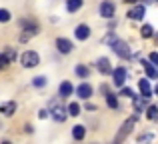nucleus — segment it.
<instances>
[{"label": "nucleus", "mask_w": 158, "mask_h": 144, "mask_svg": "<svg viewBox=\"0 0 158 144\" xmlns=\"http://www.w3.org/2000/svg\"><path fill=\"white\" fill-rule=\"evenodd\" d=\"M142 140H152V136H150V134H144V136H140V142H142Z\"/></svg>", "instance_id": "nucleus-31"}, {"label": "nucleus", "mask_w": 158, "mask_h": 144, "mask_svg": "<svg viewBox=\"0 0 158 144\" xmlns=\"http://www.w3.org/2000/svg\"><path fill=\"white\" fill-rule=\"evenodd\" d=\"M6 66H8V60H6V56H4V54H0V70H4Z\"/></svg>", "instance_id": "nucleus-28"}, {"label": "nucleus", "mask_w": 158, "mask_h": 144, "mask_svg": "<svg viewBox=\"0 0 158 144\" xmlns=\"http://www.w3.org/2000/svg\"><path fill=\"white\" fill-rule=\"evenodd\" d=\"M144 14H146V8H144V4H140V6H134L130 12H128V18H132V20H142Z\"/></svg>", "instance_id": "nucleus-6"}, {"label": "nucleus", "mask_w": 158, "mask_h": 144, "mask_svg": "<svg viewBox=\"0 0 158 144\" xmlns=\"http://www.w3.org/2000/svg\"><path fill=\"white\" fill-rule=\"evenodd\" d=\"M4 56H6L8 64L14 62V60H16V50H14V48H6V50H4Z\"/></svg>", "instance_id": "nucleus-19"}, {"label": "nucleus", "mask_w": 158, "mask_h": 144, "mask_svg": "<svg viewBox=\"0 0 158 144\" xmlns=\"http://www.w3.org/2000/svg\"><path fill=\"white\" fill-rule=\"evenodd\" d=\"M74 34H76V38H78V40H86V38L90 36V28L86 26V24H80V26H76Z\"/></svg>", "instance_id": "nucleus-9"}, {"label": "nucleus", "mask_w": 158, "mask_h": 144, "mask_svg": "<svg viewBox=\"0 0 158 144\" xmlns=\"http://www.w3.org/2000/svg\"><path fill=\"white\" fill-rule=\"evenodd\" d=\"M120 94H122V96H128V98H134V92H132L128 86H122V92Z\"/></svg>", "instance_id": "nucleus-27"}, {"label": "nucleus", "mask_w": 158, "mask_h": 144, "mask_svg": "<svg viewBox=\"0 0 158 144\" xmlns=\"http://www.w3.org/2000/svg\"><path fill=\"white\" fill-rule=\"evenodd\" d=\"M56 48H58V52H62V54H68V52L72 50V42L66 40V38H58L56 40Z\"/></svg>", "instance_id": "nucleus-7"}, {"label": "nucleus", "mask_w": 158, "mask_h": 144, "mask_svg": "<svg viewBox=\"0 0 158 144\" xmlns=\"http://www.w3.org/2000/svg\"><path fill=\"white\" fill-rule=\"evenodd\" d=\"M76 74H78V76H82V78H86L90 74V70L86 66H82V64H78V66H76Z\"/></svg>", "instance_id": "nucleus-24"}, {"label": "nucleus", "mask_w": 158, "mask_h": 144, "mask_svg": "<svg viewBox=\"0 0 158 144\" xmlns=\"http://www.w3.org/2000/svg\"><path fill=\"white\" fill-rule=\"evenodd\" d=\"M68 114L70 116H78V114H80V106H78V102H72V104H68Z\"/></svg>", "instance_id": "nucleus-18"}, {"label": "nucleus", "mask_w": 158, "mask_h": 144, "mask_svg": "<svg viewBox=\"0 0 158 144\" xmlns=\"http://www.w3.org/2000/svg\"><path fill=\"white\" fill-rule=\"evenodd\" d=\"M146 116L150 118V120H156V118H158V108H156V106H148Z\"/></svg>", "instance_id": "nucleus-23"}, {"label": "nucleus", "mask_w": 158, "mask_h": 144, "mask_svg": "<svg viewBox=\"0 0 158 144\" xmlns=\"http://www.w3.org/2000/svg\"><path fill=\"white\" fill-rule=\"evenodd\" d=\"M142 66H144V70H146V76H148V78H156V76H158V70L154 68V64H152V62L142 60Z\"/></svg>", "instance_id": "nucleus-11"}, {"label": "nucleus", "mask_w": 158, "mask_h": 144, "mask_svg": "<svg viewBox=\"0 0 158 144\" xmlns=\"http://www.w3.org/2000/svg\"><path fill=\"white\" fill-rule=\"evenodd\" d=\"M14 110H16V102H6V104L0 106V112H2L4 116H12Z\"/></svg>", "instance_id": "nucleus-14"}, {"label": "nucleus", "mask_w": 158, "mask_h": 144, "mask_svg": "<svg viewBox=\"0 0 158 144\" xmlns=\"http://www.w3.org/2000/svg\"><path fill=\"white\" fill-rule=\"evenodd\" d=\"M96 68H98L102 74H110V60H108V58H98Z\"/></svg>", "instance_id": "nucleus-13"}, {"label": "nucleus", "mask_w": 158, "mask_h": 144, "mask_svg": "<svg viewBox=\"0 0 158 144\" xmlns=\"http://www.w3.org/2000/svg\"><path fill=\"white\" fill-rule=\"evenodd\" d=\"M144 2H146V4H150V2H154V0H144Z\"/></svg>", "instance_id": "nucleus-34"}, {"label": "nucleus", "mask_w": 158, "mask_h": 144, "mask_svg": "<svg viewBox=\"0 0 158 144\" xmlns=\"http://www.w3.org/2000/svg\"><path fill=\"white\" fill-rule=\"evenodd\" d=\"M150 62L158 66V52H152V54H150Z\"/></svg>", "instance_id": "nucleus-29"}, {"label": "nucleus", "mask_w": 158, "mask_h": 144, "mask_svg": "<svg viewBox=\"0 0 158 144\" xmlns=\"http://www.w3.org/2000/svg\"><path fill=\"white\" fill-rule=\"evenodd\" d=\"M32 84H34L36 88H42V86L46 84V78H44V76H36L34 80H32Z\"/></svg>", "instance_id": "nucleus-25"}, {"label": "nucleus", "mask_w": 158, "mask_h": 144, "mask_svg": "<svg viewBox=\"0 0 158 144\" xmlns=\"http://www.w3.org/2000/svg\"><path fill=\"white\" fill-rule=\"evenodd\" d=\"M144 106H146V98H144V96L142 98H134V108L138 110V112L144 108Z\"/></svg>", "instance_id": "nucleus-22"}, {"label": "nucleus", "mask_w": 158, "mask_h": 144, "mask_svg": "<svg viewBox=\"0 0 158 144\" xmlns=\"http://www.w3.org/2000/svg\"><path fill=\"white\" fill-rule=\"evenodd\" d=\"M138 86H140V94H142L144 98H150L152 90H150V84H148V80H146V78H142V80L138 82Z\"/></svg>", "instance_id": "nucleus-12"}, {"label": "nucleus", "mask_w": 158, "mask_h": 144, "mask_svg": "<svg viewBox=\"0 0 158 144\" xmlns=\"http://www.w3.org/2000/svg\"><path fill=\"white\" fill-rule=\"evenodd\" d=\"M124 80H126V68L120 66L114 70V84L116 86H124Z\"/></svg>", "instance_id": "nucleus-8"}, {"label": "nucleus", "mask_w": 158, "mask_h": 144, "mask_svg": "<svg viewBox=\"0 0 158 144\" xmlns=\"http://www.w3.org/2000/svg\"><path fill=\"white\" fill-rule=\"evenodd\" d=\"M80 6H82V0H66V8H68V12H76Z\"/></svg>", "instance_id": "nucleus-16"}, {"label": "nucleus", "mask_w": 158, "mask_h": 144, "mask_svg": "<svg viewBox=\"0 0 158 144\" xmlns=\"http://www.w3.org/2000/svg\"><path fill=\"white\" fill-rule=\"evenodd\" d=\"M8 20H10V12L0 8V22H8Z\"/></svg>", "instance_id": "nucleus-26"}, {"label": "nucleus", "mask_w": 158, "mask_h": 144, "mask_svg": "<svg viewBox=\"0 0 158 144\" xmlns=\"http://www.w3.org/2000/svg\"><path fill=\"white\" fill-rule=\"evenodd\" d=\"M154 92H156V96H158V84H156V88H154Z\"/></svg>", "instance_id": "nucleus-33"}, {"label": "nucleus", "mask_w": 158, "mask_h": 144, "mask_svg": "<svg viewBox=\"0 0 158 144\" xmlns=\"http://www.w3.org/2000/svg\"><path fill=\"white\" fill-rule=\"evenodd\" d=\"M124 2H128V4H134V2H138V0H124Z\"/></svg>", "instance_id": "nucleus-32"}, {"label": "nucleus", "mask_w": 158, "mask_h": 144, "mask_svg": "<svg viewBox=\"0 0 158 144\" xmlns=\"http://www.w3.org/2000/svg\"><path fill=\"white\" fill-rule=\"evenodd\" d=\"M48 114H50V112H48V110H40V112H38V118H46Z\"/></svg>", "instance_id": "nucleus-30"}, {"label": "nucleus", "mask_w": 158, "mask_h": 144, "mask_svg": "<svg viewBox=\"0 0 158 144\" xmlns=\"http://www.w3.org/2000/svg\"><path fill=\"white\" fill-rule=\"evenodd\" d=\"M114 4L110 2V0H104V2L100 4V16L102 18H110V16H114Z\"/></svg>", "instance_id": "nucleus-5"}, {"label": "nucleus", "mask_w": 158, "mask_h": 144, "mask_svg": "<svg viewBox=\"0 0 158 144\" xmlns=\"http://www.w3.org/2000/svg\"><path fill=\"white\" fill-rule=\"evenodd\" d=\"M76 94L80 98H90V96H92V88H90V84H80L76 88Z\"/></svg>", "instance_id": "nucleus-10"}, {"label": "nucleus", "mask_w": 158, "mask_h": 144, "mask_svg": "<svg viewBox=\"0 0 158 144\" xmlns=\"http://www.w3.org/2000/svg\"><path fill=\"white\" fill-rule=\"evenodd\" d=\"M20 60H22V66L24 68H34V66H38V62H40L38 54H36L34 50H26Z\"/></svg>", "instance_id": "nucleus-3"}, {"label": "nucleus", "mask_w": 158, "mask_h": 144, "mask_svg": "<svg viewBox=\"0 0 158 144\" xmlns=\"http://www.w3.org/2000/svg\"><path fill=\"white\" fill-rule=\"evenodd\" d=\"M72 84H70V82H62L60 84V88H58V92H60V96L62 98H66V96H70V94H72Z\"/></svg>", "instance_id": "nucleus-15"}, {"label": "nucleus", "mask_w": 158, "mask_h": 144, "mask_svg": "<svg viewBox=\"0 0 158 144\" xmlns=\"http://www.w3.org/2000/svg\"><path fill=\"white\" fill-rule=\"evenodd\" d=\"M106 40L112 42V50H114L120 58H130V46H128L124 40H116L114 36H110V38H106Z\"/></svg>", "instance_id": "nucleus-1"}, {"label": "nucleus", "mask_w": 158, "mask_h": 144, "mask_svg": "<svg viewBox=\"0 0 158 144\" xmlns=\"http://www.w3.org/2000/svg\"><path fill=\"white\" fill-rule=\"evenodd\" d=\"M66 112H68V110H66L64 106H58L56 102H52V104H50V114H52V118H54L56 122H64L66 116H68Z\"/></svg>", "instance_id": "nucleus-4"}, {"label": "nucleus", "mask_w": 158, "mask_h": 144, "mask_svg": "<svg viewBox=\"0 0 158 144\" xmlns=\"http://www.w3.org/2000/svg\"><path fill=\"white\" fill-rule=\"evenodd\" d=\"M152 32H154V30H152V26H150V24H144V26H142V30H140V34H142V38H150V36H152Z\"/></svg>", "instance_id": "nucleus-20"}, {"label": "nucleus", "mask_w": 158, "mask_h": 144, "mask_svg": "<svg viewBox=\"0 0 158 144\" xmlns=\"http://www.w3.org/2000/svg\"><path fill=\"white\" fill-rule=\"evenodd\" d=\"M72 136L76 138V140H82V138H84V126H74L72 128Z\"/></svg>", "instance_id": "nucleus-17"}, {"label": "nucleus", "mask_w": 158, "mask_h": 144, "mask_svg": "<svg viewBox=\"0 0 158 144\" xmlns=\"http://www.w3.org/2000/svg\"><path fill=\"white\" fill-rule=\"evenodd\" d=\"M106 104L108 106H110V108H116V106H118V100H116V96H114V94H106Z\"/></svg>", "instance_id": "nucleus-21"}, {"label": "nucleus", "mask_w": 158, "mask_h": 144, "mask_svg": "<svg viewBox=\"0 0 158 144\" xmlns=\"http://www.w3.org/2000/svg\"><path fill=\"white\" fill-rule=\"evenodd\" d=\"M136 120H138V116H130L126 122H124L122 126H120V130H118V134H116V142H122L124 138L128 136V134L132 132V128L136 126Z\"/></svg>", "instance_id": "nucleus-2"}]
</instances>
